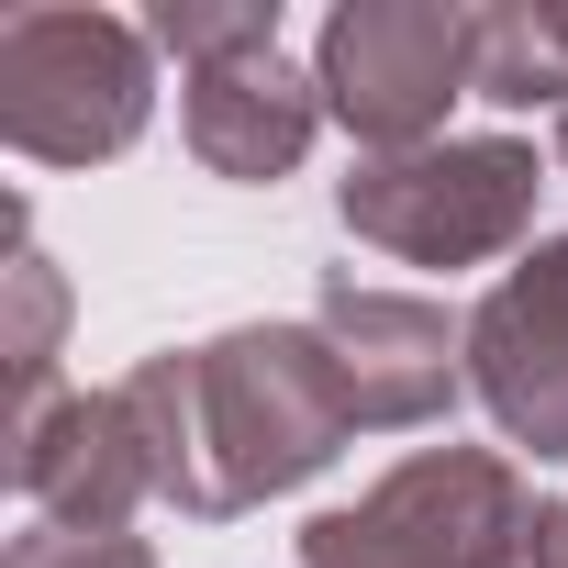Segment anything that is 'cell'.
Segmentation results:
<instances>
[{
  "label": "cell",
  "mask_w": 568,
  "mask_h": 568,
  "mask_svg": "<svg viewBox=\"0 0 568 568\" xmlns=\"http://www.w3.org/2000/svg\"><path fill=\"white\" fill-rule=\"evenodd\" d=\"M123 413L145 435V468L179 513H245L267 490L313 479L357 402H346V368L313 324H267V335H223V346H190V357H145L123 379Z\"/></svg>",
  "instance_id": "6da1fadb"
},
{
  "label": "cell",
  "mask_w": 568,
  "mask_h": 568,
  "mask_svg": "<svg viewBox=\"0 0 568 568\" xmlns=\"http://www.w3.org/2000/svg\"><path fill=\"white\" fill-rule=\"evenodd\" d=\"M156 68H145V23L112 12H12L0 23V134L34 168H90L123 156L145 134Z\"/></svg>",
  "instance_id": "7a4b0ae2"
},
{
  "label": "cell",
  "mask_w": 568,
  "mask_h": 568,
  "mask_svg": "<svg viewBox=\"0 0 568 568\" xmlns=\"http://www.w3.org/2000/svg\"><path fill=\"white\" fill-rule=\"evenodd\" d=\"M324 112L368 134L379 156H413L457 90H479V12L446 0H357L324 23Z\"/></svg>",
  "instance_id": "3957f363"
},
{
  "label": "cell",
  "mask_w": 568,
  "mask_h": 568,
  "mask_svg": "<svg viewBox=\"0 0 568 568\" xmlns=\"http://www.w3.org/2000/svg\"><path fill=\"white\" fill-rule=\"evenodd\" d=\"M535 212V145H413V156H379L368 179H346V234L413 256V267H468L490 245H513Z\"/></svg>",
  "instance_id": "277c9868"
},
{
  "label": "cell",
  "mask_w": 568,
  "mask_h": 568,
  "mask_svg": "<svg viewBox=\"0 0 568 568\" xmlns=\"http://www.w3.org/2000/svg\"><path fill=\"white\" fill-rule=\"evenodd\" d=\"M513 524L524 501L490 457H413L357 513H324L302 535V568H501Z\"/></svg>",
  "instance_id": "5b68a950"
},
{
  "label": "cell",
  "mask_w": 568,
  "mask_h": 568,
  "mask_svg": "<svg viewBox=\"0 0 568 568\" xmlns=\"http://www.w3.org/2000/svg\"><path fill=\"white\" fill-rule=\"evenodd\" d=\"M468 379L490 424L535 457H568V245L524 256L468 324Z\"/></svg>",
  "instance_id": "8992f818"
},
{
  "label": "cell",
  "mask_w": 568,
  "mask_h": 568,
  "mask_svg": "<svg viewBox=\"0 0 568 568\" xmlns=\"http://www.w3.org/2000/svg\"><path fill=\"white\" fill-rule=\"evenodd\" d=\"M12 479L45 524H79V535H123V513L156 490L123 390H101V402L79 390V402H45L34 424H12Z\"/></svg>",
  "instance_id": "52a82bcc"
},
{
  "label": "cell",
  "mask_w": 568,
  "mask_h": 568,
  "mask_svg": "<svg viewBox=\"0 0 568 568\" xmlns=\"http://www.w3.org/2000/svg\"><path fill=\"white\" fill-rule=\"evenodd\" d=\"M313 335L335 346L357 424H424V413H446V390H457V368H446V313H435V302H402V291H357V278H335Z\"/></svg>",
  "instance_id": "ba28073f"
},
{
  "label": "cell",
  "mask_w": 568,
  "mask_h": 568,
  "mask_svg": "<svg viewBox=\"0 0 568 568\" xmlns=\"http://www.w3.org/2000/svg\"><path fill=\"white\" fill-rule=\"evenodd\" d=\"M324 123V79H302L278 45L256 57H223V68H190V145L212 179H278V168H302Z\"/></svg>",
  "instance_id": "9c48e42d"
},
{
  "label": "cell",
  "mask_w": 568,
  "mask_h": 568,
  "mask_svg": "<svg viewBox=\"0 0 568 568\" xmlns=\"http://www.w3.org/2000/svg\"><path fill=\"white\" fill-rule=\"evenodd\" d=\"M479 101H501V112L557 101L568 112V12L557 0H535V12H479Z\"/></svg>",
  "instance_id": "30bf717a"
},
{
  "label": "cell",
  "mask_w": 568,
  "mask_h": 568,
  "mask_svg": "<svg viewBox=\"0 0 568 568\" xmlns=\"http://www.w3.org/2000/svg\"><path fill=\"white\" fill-rule=\"evenodd\" d=\"M179 68H223V57H256V45H278V0H245V12H156L145 23Z\"/></svg>",
  "instance_id": "8fae6325"
},
{
  "label": "cell",
  "mask_w": 568,
  "mask_h": 568,
  "mask_svg": "<svg viewBox=\"0 0 568 568\" xmlns=\"http://www.w3.org/2000/svg\"><path fill=\"white\" fill-rule=\"evenodd\" d=\"M12 291H23V424L45 413V368H57V267L23 245L12 256Z\"/></svg>",
  "instance_id": "7c38bea8"
},
{
  "label": "cell",
  "mask_w": 568,
  "mask_h": 568,
  "mask_svg": "<svg viewBox=\"0 0 568 568\" xmlns=\"http://www.w3.org/2000/svg\"><path fill=\"white\" fill-rule=\"evenodd\" d=\"M12 568H145L134 535H79V524H34L12 546Z\"/></svg>",
  "instance_id": "4fadbf2b"
},
{
  "label": "cell",
  "mask_w": 568,
  "mask_h": 568,
  "mask_svg": "<svg viewBox=\"0 0 568 568\" xmlns=\"http://www.w3.org/2000/svg\"><path fill=\"white\" fill-rule=\"evenodd\" d=\"M501 568H568V513L535 501V513L513 524V557H501Z\"/></svg>",
  "instance_id": "5bb4252c"
},
{
  "label": "cell",
  "mask_w": 568,
  "mask_h": 568,
  "mask_svg": "<svg viewBox=\"0 0 568 568\" xmlns=\"http://www.w3.org/2000/svg\"><path fill=\"white\" fill-rule=\"evenodd\" d=\"M557 156H568V112H557Z\"/></svg>",
  "instance_id": "9a60e30c"
}]
</instances>
